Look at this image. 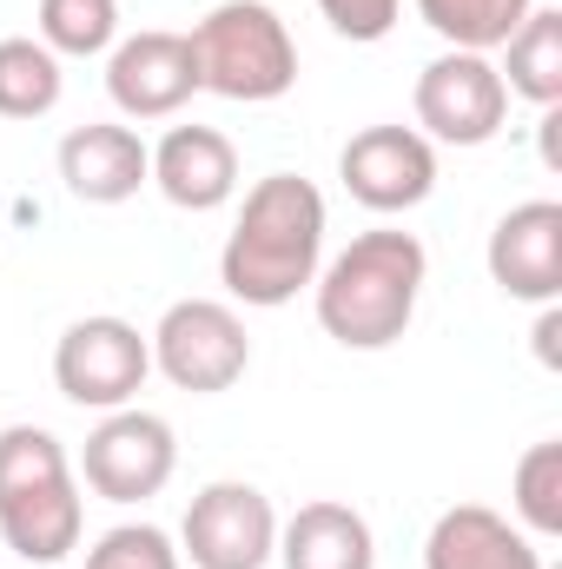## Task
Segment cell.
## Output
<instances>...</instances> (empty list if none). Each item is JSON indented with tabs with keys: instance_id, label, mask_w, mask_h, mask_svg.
Listing matches in <instances>:
<instances>
[{
	"instance_id": "1",
	"label": "cell",
	"mask_w": 562,
	"mask_h": 569,
	"mask_svg": "<svg viewBox=\"0 0 562 569\" xmlns=\"http://www.w3.org/2000/svg\"><path fill=\"white\" fill-rule=\"evenodd\" d=\"M324 266V192L298 172H265L245 206L239 226L219 252V284L239 305L279 311L291 305Z\"/></svg>"
},
{
	"instance_id": "2",
	"label": "cell",
	"mask_w": 562,
	"mask_h": 569,
	"mask_svg": "<svg viewBox=\"0 0 562 569\" xmlns=\"http://www.w3.org/2000/svg\"><path fill=\"white\" fill-rule=\"evenodd\" d=\"M423 279H430V252L418 232H398V226L358 232L311 279L324 338H338L344 351H391L418 318Z\"/></svg>"
},
{
	"instance_id": "3",
	"label": "cell",
	"mask_w": 562,
	"mask_h": 569,
	"mask_svg": "<svg viewBox=\"0 0 562 569\" xmlns=\"http://www.w3.org/2000/svg\"><path fill=\"white\" fill-rule=\"evenodd\" d=\"M87 503L67 443L40 425L0 430V543L27 563H67L80 550Z\"/></svg>"
},
{
	"instance_id": "4",
	"label": "cell",
	"mask_w": 562,
	"mask_h": 569,
	"mask_svg": "<svg viewBox=\"0 0 562 569\" xmlns=\"http://www.w3.org/2000/svg\"><path fill=\"white\" fill-rule=\"evenodd\" d=\"M185 40L199 60V93L265 107L298 87V40L265 0H219Z\"/></svg>"
},
{
	"instance_id": "5",
	"label": "cell",
	"mask_w": 562,
	"mask_h": 569,
	"mask_svg": "<svg viewBox=\"0 0 562 569\" xmlns=\"http://www.w3.org/2000/svg\"><path fill=\"white\" fill-rule=\"evenodd\" d=\"M145 345H152V371L172 391H192V398H219V391H232L252 371L245 318L225 298H179V305H165V318L145 331Z\"/></svg>"
},
{
	"instance_id": "6",
	"label": "cell",
	"mask_w": 562,
	"mask_h": 569,
	"mask_svg": "<svg viewBox=\"0 0 562 569\" xmlns=\"http://www.w3.org/2000/svg\"><path fill=\"white\" fill-rule=\"evenodd\" d=\"M145 378H152V345L133 318L93 311V318H73L53 345V385L80 411H100V418L127 411Z\"/></svg>"
},
{
	"instance_id": "7",
	"label": "cell",
	"mask_w": 562,
	"mask_h": 569,
	"mask_svg": "<svg viewBox=\"0 0 562 569\" xmlns=\"http://www.w3.org/2000/svg\"><path fill=\"white\" fill-rule=\"evenodd\" d=\"M418 133L430 146H490L510 127V87L490 53H456L443 47L418 73Z\"/></svg>"
},
{
	"instance_id": "8",
	"label": "cell",
	"mask_w": 562,
	"mask_h": 569,
	"mask_svg": "<svg viewBox=\"0 0 562 569\" xmlns=\"http://www.w3.org/2000/svg\"><path fill=\"white\" fill-rule=\"evenodd\" d=\"M279 557V510L259 483L219 477L185 503L179 563L192 569H265Z\"/></svg>"
},
{
	"instance_id": "9",
	"label": "cell",
	"mask_w": 562,
	"mask_h": 569,
	"mask_svg": "<svg viewBox=\"0 0 562 569\" xmlns=\"http://www.w3.org/2000/svg\"><path fill=\"white\" fill-rule=\"evenodd\" d=\"M172 470H179V437H172V425L159 411H140V405L107 411L93 425V437H87V450H80V477L107 503L159 497L172 483Z\"/></svg>"
},
{
	"instance_id": "10",
	"label": "cell",
	"mask_w": 562,
	"mask_h": 569,
	"mask_svg": "<svg viewBox=\"0 0 562 569\" xmlns=\"http://www.w3.org/2000/svg\"><path fill=\"white\" fill-rule=\"evenodd\" d=\"M338 179L364 212H418L436 192V146L418 127H364L338 152Z\"/></svg>"
},
{
	"instance_id": "11",
	"label": "cell",
	"mask_w": 562,
	"mask_h": 569,
	"mask_svg": "<svg viewBox=\"0 0 562 569\" xmlns=\"http://www.w3.org/2000/svg\"><path fill=\"white\" fill-rule=\"evenodd\" d=\"M192 93H199V60H192L185 33L145 27V33L113 40V53H107V100L127 120H172Z\"/></svg>"
},
{
	"instance_id": "12",
	"label": "cell",
	"mask_w": 562,
	"mask_h": 569,
	"mask_svg": "<svg viewBox=\"0 0 562 569\" xmlns=\"http://www.w3.org/2000/svg\"><path fill=\"white\" fill-rule=\"evenodd\" d=\"M483 266L503 298L523 305H556L562 298V206L556 199H523L490 226Z\"/></svg>"
},
{
	"instance_id": "13",
	"label": "cell",
	"mask_w": 562,
	"mask_h": 569,
	"mask_svg": "<svg viewBox=\"0 0 562 569\" xmlns=\"http://www.w3.org/2000/svg\"><path fill=\"white\" fill-rule=\"evenodd\" d=\"M60 179L80 206H127L140 199V186H152V146L113 120L73 127L60 140Z\"/></svg>"
},
{
	"instance_id": "14",
	"label": "cell",
	"mask_w": 562,
	"mask_h": 569,
	"mask_svg": "<svg viewBox=\"0 0 562 569\" xmlns=\"http://www.w3.org/2000/svg\"><path fill=\"white\" fill-rule=\"evenodd\" d=\"M152 186L179 212H219L239 192V146L219 127H172L152 146Z\"/></svg>"
},
{
	"instance_id": "15",
	"label": "cell",
	"mask_w": 562,
	"mask_h": 569,
	"mask_svg": "<svg viewBox=\"0 0 562 569\" xmlns=\"http://www.w3.org/2000/svg\"><path fill=\"white\" fill-rule=\"evenodd\" d=\"M423 569H543V550L530 530H516L490 503H456L430 523Z\"/></svg>"
},
{
	"instance_id": "16",
	"label": "cell",
	"mask_w": 562,
	"mask_h": 569,
	"mask_svg": "<svg viewBox=\"0 0 562 569\" xmlns=\"http://www.w3.org/2000/svg\"><path fill=\"white\" fill-rule=\"evenodd\" d=\"M279 563L284 569H378V537H371V523L351 503L318 497V503H298L279 523Z\"/></svg>"
},
{
	"instance_id": "17",
	"label": "cell",
	"mask_w": 562,
	"mask_h": 569,
	"mask_svg": "<svg viewBox=\"0 0 562 569\" xmlns=\"http://www.w3.org/2000/svg\"><path fill=\"white\" fill-rule=\"evenodd\" d=\"M496 73L510 87V100H530L536 113L562 107V13L556 7H530V20L496 47Z\"/></svg>"
},
{
	"instance_id": "18",
	"label": "cell",
	"mask_w": 562,
	"mask_h": 569,
	"mask_svg": "<svg viewBox=\"0 0 562 569\" xmlns=\"http://www.w3.org/2000/svg\"><path fill=\"white\" fill-rule=\"evenodd\" d=\"M411 7H418V20L443 47H456V53H496L530 20L536 0H411Z\"/></svg>"
},
{
	"instance_id": "19",
	"label": "cell",
	"mask_w": 562,
	"mask_h": 569,
	"mask_svg": "<svg viewBox=\"0 0 562 569\" xmlns=\"http://www.w3.org/2000/svg\"><path fill=\"white\" fill-rule=\"evenodd\" d=\"M67 93L60 53H47L33 33L0 40V120H47Z\"/></svg>"
},
{
	"instance_id": "20",
	"label": "cell",
	"mask_w": 562,
	"mask_h": 569,
	"mask_svg": "<svg viewBox=\"0 0 562 569\" xmlns=\"http://www.w3.org/2000/svg\"><path fill=\"white\" fill-rule=\"evenodd\" d=\"M510 510H516V530H530L536 543L562 537V437H543L516 457Z\"/></svg>"
},
{
	"instance_id": "21",
	"label": "cell",
	"mask_w": 562,
	"mask_h": 569,
	"mask_svg": "<svg viewBox=\"0 0 562 569\" xmlns=\"http://www.w3.org/2000/svg\"><path fill=\"white\" fill-rule=\"evenodd\" d=\"M120 40V0H40V47L60 60L113 53Z\"/></svg>"
},
{
	"instance_id": "22",
	"label": "cell",
	"mask_w": 562,
	"mask_h": 569,
	"mask_svg": "<svg viewBox=\"0 0 562 569\" xmlns=\"http://www.w3.org/2000/svg\"><path fill=\"white\" fill-rule=\"evenodd\" d=\"M87 569H185V563H179V543L159 523H120L87 550Z\"/></svg>"
},
{
	"instance_id": "23",
	"label": "cell",
	"mask_w": 562,
	"mask_h": 569,
	"mask_svg": "<svg viewBox=\"0 0 562 569\" xmlns=\"http://www.w3.org/2000/svg\"><path fill=\"white\" fill-rule=\"evenodd\" d=\"M318 13L331 20V33H338V40L378 47V40L404 20V0H318Z\"/></svg>"
},
{
	"instance_id": "24",
	"label": "cell",
	"mask_w": 562,
	"mask_h": 569,
	"mask_svg": "<svg viewBox=\"0 0 562 569\" xmlns=\"http://www.w3.org/2000/svg\"><path fill=\"white\" fill-rule=\"evenodd\" d=\"M556 338H562V311H556V305H543V318H536V358H543L550 371L562 365V345H556Z\"/></svg>"
}]
</instances>
